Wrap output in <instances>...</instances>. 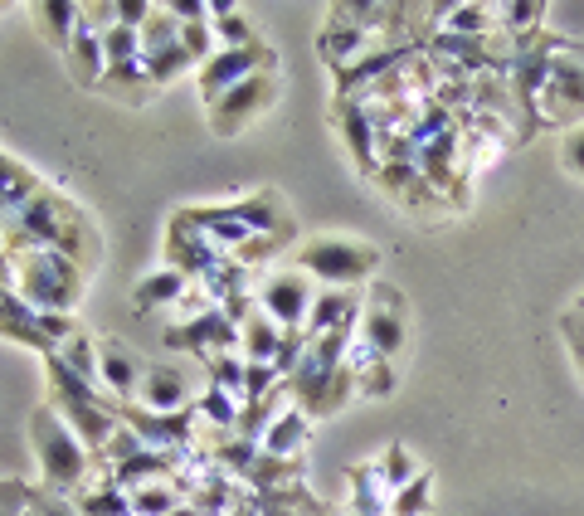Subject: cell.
I'll use <instances>...</instances> for the list:
<instances>
[{
	"label": "cell",
	"mask_w": 584,
	"mask_h": 516,
	"mask_svg": "<svg viewBox=\"0 0 584 516\" xmlns=\"http://www.w3.org/2000/svg\"><path fill=\"white\" fill-rule=\"evenodd\" d=\"M273 307H278L283 317H297V312L307 307V288H302V283H292V278H283V283L273 288Z\"/></svg>",
	"instance_id": "1"
},
{
	"label": "cell",
	"mask_w": 584,
	"mask_h": 516,
	"mask_svg": "<svg viewBox=\"0 0 584 516\" xmlns=\"http://www.w3.org/2000/svg\"><path fill=\"white\" fill-rule=\"evenodd\" d=\"M565 166H570L575 176H584V132L570 142V147H565Z\"/></svg>",
	"instance_id": "2"
}]
</instances>
